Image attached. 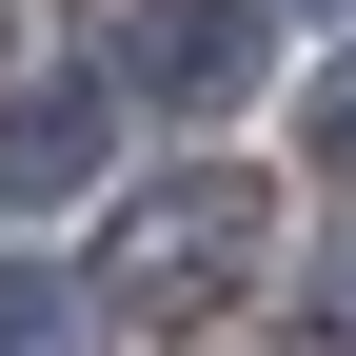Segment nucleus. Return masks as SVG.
I'll return each mask as SVG.
<instances>
[{
  "label": "nucleus",
  "instance_id": "3",
  "mask_svg": "<svg viewBox=\"0 0 356 356\" xmlns=\"http://www.w3.org/2000/svg\"><path fill=\"white\" fill-rule=\"evenodd\" d=\"M99 139H119L99 79H20V99H0V218H60L79 178H99Z\"/></svg>",
  "mask_w": 356,
  "mask_h": 356
},
{
  "label": "nucleus",
  "instance_id": "2",
  "mask_svg": "<svg viewBox=\"0 0 356 356\" xmlns=\"http://www.w3.org/2000/svg\"><path fill=\"white\" fill-rule=\"evenodd\" d=\"M238 79H257V0H99V99L218 119Z\"/></svg>",
  "mask_w": 356,
  "mask_h": 356
},
{
  "label": "nucleus",
  "instance_id": "5",
  "mask_svg": "<svg viewBox=\"0 0 356 356\" xmlns=\"http://www.w3.org/2000/svg\"><path fill=\"white\" fill-rule=\"evenodd\" d=\"M297 159H317V178H356V60H317V79H297Z\"/></svg>",
  "mask_w": 356,
  "mask_h": 356
},
{
  "label": "nucleus",
  "instance_id": "1",
  "mask_svg": "<svg viewBox=\"0 0 356 356\" xmlns=\"http://www.w3.org/2000/svg\"><path fill=\"white\" fill-rule=\"evenodd\" d=\"M257 257H277V178L257 159H178V178H139V198L99 218V317H139V337H198V317H238L257 297Z\"/></svg>",
  "mask_w": 356,
  "mask_h": 356
},
{
  "label": "nucleus",
  "instance_id": "7",
  "mask_svg": "<svg viewBox=\"0 0 356 356\" xmlns=\"http://www.w3.org/2000/svg\"><path fill=\"white\" fill-rule=\"evenodd\" d=\"M257 20H277V0H257ZM297 20H356V0H297Z\"/></svg>",
  "mask_w": 356,
  "mask_h": 356
},
{
  "label": "nucleus",
  "instance_id": "6",
  "mask_svg": "<svg viewBox=\"0 0 356 356\" xmlns=\"http://www.w3.org/2000/svg\"><path fill=\"white\" fill-rule=\"evenodd\" d=\"M297 297H317V356H356V238H337V257H317Z\"/></svg>",
  "mask_w": 356,
  "mask_h": 356
},
{
  "label": "nucleus",
  "instance_id": "4",
  "mask_svg": "<svg viewBox=\"0 0 356 356\" xmlns=\"http://www.w3.org/2000/svg\"><path fill=\"white\" fill-rule=\"evenodd\" d=\"M79 337H99V297L60 257H0V356H79Z\"/></svg>",
  "mask_w": 356,
  "mask_h": 356
}]
</instances>
